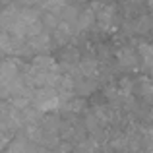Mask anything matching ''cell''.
Listing matches in <instances>:
<instances>
[{"instance_id": "8fae6325", "label": "cell", "mask_w": 153, "mask_h": 153, "mask_svg": "<svg viewBox=\"0 0 153 153\" xmlns=\"http://www.w3.org/2000/svg\"><path fill=\"white\" fill-rule=\"evenodd\" d=\"M95 23V12L93 8H87V10L79 12L78 14V22H76V29H89L91 25Z\"/></svg>"}, {"instance_id": "30bf717a", "label": "cell", "mask_w": 153, "mask_h": 153, "mask_svg": "<svg viewBox=\"0 0 153 153\" xmlns=\"http://www.w3.org/2000/svg\"><path fill=\"white\" fill-rule=\"evenodd\" d=\"M138 58L142 60L146 70L153 72V45L151 43H140L138 45Z\"/></svg>"}, {"instance_id": "ba28073f", "label": "cell", "mask_w": 153, "mask_h": 153, "mask_svg": "<svg viewBox=\"0 0 153 153\" xmlns=\"http://www.w3.org/2000/svg\"><path fill=\"white\" fill-rule=\"evenodd\" d=\"M74 27H70V25H66V23H60L58 22V25L52 29V35H51V39H52V43H56V45H66L68 41H70L72 37H74Z\"/></svg>"}, {"instance_id": "5b68a950", "label": "cell", "mask_w": 153, "mask_h": 153, "mask_svg": "<svg viewBox=\"0 0 153 153\" xmlns=\"http://www.w3.org/2000/svg\"><path fill=\"white\" fill-rule=\"evenodd\" d=\"M8 153H47L49 149H45V147L37 146V143L29 142V140L25 138V136H18V138H14L10 143H8Z\"/></svg>"}, {"instance_id": "6da1fadb", "label": "cell", "mask_w": 153, "mask_h": 153, "mask_svg": "<svg viewBox=\"0 0 153 153\" xmlns=\"http://www.w3.org/2000/svg\"><path fill=\"white\" fill-rule=\"evenodd\" d=\"M22 95L33 99V89L25 83V64L18 58L0 60V99L10 101Z\"/></svg>"}, {"instance_id": "7a4b0ae2", "label": "cell", "mask_w": 153, "mask_h": 153, "mask_svg": "<svg viewBox=\"0 0 153 153\" xmlns=\"http://www.w3.org/2000/svg\"><path fill=\"white\" fill-rule=\"evenodd\" d=\"M60 64L49 54H39L33 58L29 66H25V83L31 89H41V87H52L58 79Z\"/></svg>"}, {"instance_id": "2e32d148", "label": "cell", "mask_w": 153, "mask_h": 153, "mask_svg": "<svg viewBox=\"0 0 153 153\" xmlns=\"http://www.w3.org/2000/svg\"><path fill=\"white\" fill-rule=\"evenodd\" d=\"M149 153H153V149H151V151H149Z\"/></svg>"}, {"instance_id": "9c48e42d", "label": "cell", "mask_w": 153, "mask_h": 153, "mask_svg": "<svg viewBox=\"0 0 153 153\" xmlns=\"http://www.w3.org/2000/svg\"><path fill=\"white\" fill-rule=\"evenodd\" d=\"M78 72L85 79H93L99 74V62L95 58H91V56H85V58H82L78 62Z\"/></svg>"}, {"instance_id": "277c9868", "label": "cell", "mask_w": 153, "mask_h": 153, "mask_svg": "<svg viewBox=\"0 0 153 153\" xmlns=\"http://www.w3.org/2000/svg\"><path fill=\"white\" fill-rule=\"evenodd\" d=\"M93 12H95V22L99 23L101 29L111 31V29H114V27H116L118 18H116L114 6H111V4H95Z\"/></svg>"}, {"instance_id": "3957f363", "label": "cell", "mask_w": 153, "mask_h": 153, "mask_svg": "<svg viewBox=\"0 0 153 153\" xmlns=\"http://www.w3.org/2000/svg\"><path fill=\"white\" fill-rule=\"evenodd\" d=\"M31 103L35 105V108L41 112H52L62 108L64 101L60 99V95L56 93L52 87H41V89H33V99Z\"/></svg>"}, {"instance_id": "7c38bea8", "label": "cell", "mask_w": 153, "mask_h": 153, "mask_svg": "<svg viewBox=\"0 0 153 153\" xmlns=\"http://www.w3.org/2000/svg\"><path fill=\"white\" fill-rule=\"evenodd\" d=\"M138 93L146 101H153V79L151 78H142L138 83Z\"/></svg>"}, {"instance_id": "8992f818", "label": "cell", "mask_w": 153, "mask_h": 153, "mask_svg": "<svg viewBox=\"0 0 153 153\" xmlns=\"http://www.w3.org/2000/svg\"><path fill=\"white\" fill-rule=\"evenodd\" d=\"M51 47H52V39H51V35L47 33V31H43V33L27 39V52H33L35 56L47 54V52L51 51Z\"/></svg>"}, {"instance_id": "4fadbf2b", "label": "cell", "mask_w": 153, "mask_h": 153, "mask_svg": "<svg viewBox=\"0 0 153 153\" xmlns=\"http://www.w3.org/2000/svg\"><path fill=\"white\" fill-rule=\"evenodd\" d=\"M95 149H97L95 140H82L78 143V147H74L70 153H95Z\"/></svg>"}, {"instance_id": "52a82bcc", "label": "cell", "mask_w": 153, "mask_h": 153, "mask_svg": "<svg viewBox=\"0 0 153 153\" xmlns=\"http://www.w3.org/2000/svg\"><path fill=\"white\" fill-rule=\"evenodd\" d=\"M116 60L126 70H136L138 68V51L134 47H120L116 51Z\"/></svg>"}, {"instance_id": "5bb4252c", "label": "cell", "mask_w": 153, "mask_h": 153, "mask_svg": "<svg viewBox=\"0 0 153 153\" xmlns=\"http://www.w3.org/2000/svg\"><path fill=\"white\" fill-rule=\"evenodd\" d=\"M70 151L72 149H70V146H68V143H62V146L58 143V146H54L52 149H49L47 153H70Z\"/></svg>"}, {"instance_id": "9a60e30c", "label": "cell", "mask_w": 153, "mask_h": 153, "mask_svg": "<svg viewBox=\"0 0 153 153\" xmlns=\"http://www.w3.org/2000/svg\"><path fill=\"white\" fill-rule=\"evenodd\" d=\"M22 2H23V4H29V6H31V4H37V2H41V0H22Z\"/></svg>"}]
</instances>
